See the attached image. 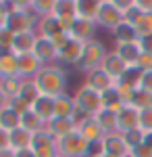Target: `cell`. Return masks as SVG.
I'll return each instance as SVG.
<instances>
[{"instance_id":"6da1fadb","label":"cell","mask_w":152,"mask_h":157,"mask_svg":"<svg viewBox=\"0 0 152 157\" xmlns=\"http://www.w3.org/2000/svg\"><path fill=\"white\" fill-rule=\"evenodd\" d=\"M35 86L40 88V92L42 94H46V97H52L56 98L60 94H65L67 92V73L65 69L60 67L59 63H52V65H44L40 73L34 78Z\"/></svg>"},{"instance_id":"7a4b0ae2","label":"cell","mask_w":152,"mask_h":157,"mask_svg":"<svg viewBox=\"0 0 152 157\" xmlns=\"http://www.w3.org/2000/svg\"><path fill=\"white\" fill-rule=\"evenodd\" d=\"M106 55H108V50L104 48V44H102L100 40H90V42L83 44L81 59L75 65V69L85 75V73L92 71V69H98V67L102 65V61H104Z\"/></svg>"},{"instance_id":"3957f363","label":"cell","mask_w":152,"mask_h":157,"mask_svg":"<svg viewBox=\"0 0 152 157\" xmlns=\"http://www.w3.org/2000/svg\"><path fill=\"white\" fill-rule=\"evenodd\" d=\"M90 145L92 143H88L77 130L56 140L59 157H88L90 155Z\"/></svg>"},{"instance_id":"277c9868","label":"cell","mask_w":152,"mask_h":157,"mask_svg":"<svg viewBox=\"0 0 152 157\" xmlns=\"http://www.w3.org/2000/svg\"><path fill=\"white\" fill-rule=\"evenodd\" d=\"M73 98H75V107L83 113H88V115H92V117L102 109V94L92 90L85 84L77 86V90L73 92Z\"/></svg>"},{"instance_id":"5b68a950","label":"cell","mask_w":152,"mask_h":157,"mask_svg":"<svg viewBox=\"0 0 152 157\" xmlns=\"http://www.w3.org/2000/svg\"><path fill=\"white\" fill-rule=\"evenodd\" d=\"M38 15L31 9L29 11H19V9H11L9 19H6V29L13 34H23V32H35L38 27Z\"/></svg>"},{"instance_id":"8992f818","label":"cell","mask_w":152,"mask_h":157,"mask_svg":"<svg viewBox=\"0 0 152 157\" xmlns=\"http://www.w3.org/2000/svg\"><path fill=\"white\" fill-rule=\"evenodd\" d=\"M81 52H83V42L75 40V38H69L63 46L59 48V55H56V63L60 67L63 65H77L79 59H81Z\"/></svg>"},{"instance_id":"52a82bcc","label":"cell","mask_w":152,"mask_h":157,"mask_svg":"<svg viewBox=\"0 0 152 157\" xmlns=\"http://www.w3.org/2000/svg\"><path fill=\"white\" fill-rule=\"evenodd\" d=\"M34 149L35 157H59V149H56V138L48 130H42V132L34 134Z\"/></svg>"},{"instance_id":"ba28073f","label":"cell","mask_w":152,"mask_h":157,"mask_svg":"<svg viewBox=\"0 0 152 157\" xmlns=\"http://www.w3.org/2000/svg\"><path fill=\"white\" fill-rule=\"evenodd\" d=\"M121 21H123V13L119 11L113 2L100 4V11L96 15V25H98V27H104L108 32H113Z\"/></svg>"},{"instance_id":"9c48e42d","label":"cell","mask_w":152,"mask_h":157,"mask_svg":"<svg viewBox=\"0 0 152 157\" xmlns=\"http://www.w3.org/2000/svg\"><path fill=\"white\" fill-rule=\"evenodd\" d=\"M83 84L90 86L92 90H96V92H100V94H102V92H106V90H110L117 82H115V80H113V78H110L102 67H98V69H92V71L85 73Z\"/></svg>"},{"instance_id":"30bf717a","label":"cell","mask_w":152,"mask_h":157,"mask_svg":"<svg viewBox=\"0 0 152 157\" xmlns=\"http://www.w3.org/2000/svg\"><path fill=\"white\" fill-rule=\"evenodd\" d=\"M102 147H104V155L110 157H129V147L123 140L121 132H110L102 138Z\"/></svg>"},{"instance_id":"8fae6325","label":"cell","mask_w":152,"mask_h":157,"mask_svg":"<svg viewBox=\"0 0 152 157\" xmlns=\"http://www.w3.org/2000/svg\"><path fill=\"white\" fill-rule=\"evenodd\" d=\"M96 29H98V25L96 21L92 19H75L73 21V27H71L69 32V38H75V40H79V42H90V40H96Z\"/></svg>"},{"instance_id":"7c38bea8","label":"cell","mask_w":152,"mask_h":157,"mask_svg":"<svg viewBox=\"0 0 152 157\" xmlns=\"http://www.w3.org/2000/svg\"><path fill=\"white\" fill-rule=\"evenodd\" d=\"M34 55L42 61L44 65H52V63H56V55H59V50H56L54 42H52L50 38L38 36L35 46H34Z\"/></svg>"},{"instance_id":"4fadbf2b","label":"cell","mask_w":152,"mask_h":157,"mask_svg":"<svg viewBox=\"0 0 152 157\" xmlns=\"http://www.w3.org/2000/svg\"><path fill=\"white\" fill-rule=\"evenodd\" d=\"M117 128L121 134L140 128V111L136 107H131V105H125L117 113Z\"/></svg>"},{"instance_id":"5bb4252c","label":"cell","mask_w":152,"mask_h":157,"mask_svg":"<svg viewBox=\"0 0 152 157\" xmlns=\"http://www.w3.org/2000/svg\"><path fill=\"white\" fill-rule=\"evenodd\" d=\"M42 67H44V63L38 59L34 52L19 55V78H23V80H34L35 75L40 73Z\"/></svg>"},{"instance_id":"9a60e30c","label":"cell","mask_w":152,"mask_h":157,"mask_svg":"<svg viewBox=\"0 0 152 157\" xmlns=\"http://www.w3.org/2000/svg\"><path fill=\"white\" fill-rule=\"evenodd\" d=\"M100 67H102V69H104V71L108 73L115 82H119V80H121V75L127 71L129 65L119 57L115 50H108V55L104 57V61H102V65H100Z\"/></svg>"},{"instance_id":"2e32d148","label":"cell","mask_w":152,"mask_h":157,"mask_svg":"<svg viewBox=\"0 0 152 157\" xmlns=\"http://www.w3.org/2000/svg\"><path fill=\"white\" fill-rule=\"evenodd\" d=\"M35 40H38V32H23V34H15L13 38L11 50L19 57V55H27V52H34Z\"/></svg>"},{"instance_id":"e0dca14e","label":"cell","mask_w":152,"mask_h":157,"mask_svg":"<svg viewBox=\"0 0 152 157\" xmlns=\"http://www.w3.org/2000/svg\"><path fill=\"white\" fill-rule=\"evenodd\" d=\"M46 130L59 140V138H63V136L75 132L77 126H75V121L71 120V117H52V120L46 124Z\"/></svg>"},{"instance_id":"ac0fdd59","label":"cell","mask_w":152,"mask_h":157,"mask_svg":"<svg viewBox=\"0 0 152 157\" xmlns=\"http://www.w3.org/2000/svg\"><path fill=\"white\" fill-rule=\"evenodd\" d=\"M115 52H117L121 59L125 61L127 65H136L138 59L142 57V46H140V40L136 42H123V44H115Z\"/></svg>"},{"instance_id":"d6986e66","label":"cell","mask_w":152,"mask_h":157,"mask_svg":"<svg viewBox=\"0 0 152 157\" xmlns=\"http://www.w3.org/2000/svg\"><path fill=\"white\" fill-rule=\"evenodd\" d=\"M35 32H38V36H46V38H50V40L56 38L59 34H63L59 17H54V15L40 17V19H38V27H35Z\"/></svg>"},{"instance_id":"ffe728a7","label":"cell","mask_w":152,"mask_h":157,"mask_svg":"<svg viewBox=\"0 0 152 157\" xmlns=\"http://www.w3.org/2000/svg\"><path fill=\"white\" fill-rule=\"evenodd\" d=\"M77 132L81 134V136L85 138V140H88V143H100V140H102V138L106 136V132L102 130V128H100V124L96 121V117H90V120H85L81 126L77 128Z\"/></svg>"},{"instance_id":"44dd1931","label":"cell","mask_w":152,"mask_h":157,"mask_svg":"<svg viewBox=\"0 0 152 157\" xmlns=\"http://www.w3.org/2000/svg\"><path fill=\"white\" fill-rule=\"evenodd\" d=\"M31 111H34V113L44 121V124H48V121L54 117V98L42 94V97L31 105Z\"/></svg>"},{"instance_id":"7402d4cb","label":"cell","mask_w":152,"mask_h":157,"mask_svg":"<svg viewBox=\"0 0 152 157\" xmlns=\"http://www.w3.org/2000/svg\"><path fill=\"white\" fill-rule=\"evenodd\" d=\"M9 145L13 151H19V149H29L34 145V134L25 128H15L13 132H9Z\"/></svg>"},{"instance_id":"603a6c76","label":"cell","mask_w":152,"mask_h":157,"mask_svg":"<svg viewBox=\"0 0 152 157\" xmlns=\"http://www.w3.org/2000/svg\"><path fill=\"white\" fill-rule=\"evenodd\" d=\"M75 98L73 94H60L54 98V117H73L75 113Z\"/></svg>"},{"instance_id":"cb8c5ba5","label":"cell","mask_w":152,"mask_h":157,"mask_svg":"<svg viewBox=\"0 0 152 157\" xmlns=\"http://www.w3.org/2000/svg\"><path fill=\"white\" fill-rule=\"evenodd\" d=\"M110 34H113L115 44H123V42H136V40H140V38H138V32H136V27H133L131 23H127L125 19H123V21H121Z\"/></svg>"},{"instance_id":"d4e9b609","label":"cell","mask_w":152,"mask_h":157,"mask_svg":"<svg viewBox=\"0 0 152 157\" xmlns=\"http://www.w3.org/2000/svg\"><path fill=\"white\" fill-rule=\"evenodd\" d=\"M21 84H23V78H19V75H0V92L9 101L19 94Z\"/></svg>"},{"instance_id":"484cf974","label":"cell","mask_w":152,"mask_h":157,"mask_svg":"<svg viewBox=\"0 0 152 157\" xmlns=\"http://www.w3.org/2000/svg\"><path fill=\"white\" fill-rule=\"evenodd\" d=\"M96 121L100 124V128L104 130L106 134H110V132H119V128H117V113L115 111H110V109H100L96 115Z\"/></svg>"},{"instance_id":"4316f807","label":"cell","mask_w":152,"mask_h":157,"mask_svg":"<svg viewBox=\"0 0 152 157\" xmlns=\"http://www.w3.org/2000/svg\"><path fill=\"white\" fill-rule=\"evenodd\" d=\"M75 4H77V17L79 19L96 21V15L100 11V2L98 0H75Z\"/></svg>"},{"instance_id":"83f0119b","label":"cell","mask_w":152,"mask_h":157,"mask_svg":"<svg viewBox=\"0 0 152 157\" xmlns=\"http://www.w3.org/2000/svg\"><path fill=\"white\" fill-rule=\"evenodd\" d=\"M52 15L59 17V19H77V4H75V0H56Z\"/></svg>"},{"instance_id":"f1b7e54d","label":"cell","mask_w":152,"mask_h":157,"mask_svg":"<svg viewBox=\"0 0 152 157\" xmlns=\"http://www.w3.org/2000/svg\"><path fill=\"white\" fill-rule=\"evenodd\" d=\"M17 97H21L25 103L31 107L35 101L42 97V92H40V88L35 86L34 80H23V84H21V88H19V94H17Z\"/></svg>"},{"instance_id":"f546056e","label":"cell","mask_w":152,"mask_h":157,"mask_svg":"<svg viewBox=\"0 0 152 157\" xmlns=\"http://www.w3.org/2000/svg\"><path fill=\"white\" fill-rule=\"evenodd\" d=\"M19 126H21V115L19 113H15L11 107H4L0 111V128H4L6 132H13Z\"/></svg>"},{"instance_id":"4dcf8cb0","label":"cell","mask_w":152,"mask_h":157,"mask_svg":"<svg viewBox=\"0 0 152 157\" xmlns=\"http://www.w3.org/2000/svg\"><path fill=\"white\" fill-rule=\"evenodd\" d=\"M21 128L29 130L31 134H38V132H42V130H46V124H44V121H42L34 113V111L29 109L27 113H23V115H21Z\"/></svg>"},{"instance_id":"1f68e13d","label":"cell","mask_w":152,"mask_h":157,"mask_svg":"<svg viewBox=\"0 0 152 157\" xmlns=\"http://www.w3.org/2000/svg\"><path fill=\"white\" fill-rule=\"evenodd\" d=\"M102 107L110 109V111H115V113H119L121 109L125 107V103L121 101V97H119V92H117V88H115V86H113L110 90L102 92Z\"/></svg>"},{"instance_id":"d6a6232c","label":"cell","mask_w":152,"mask_h":157,"mask_svg":"<svg viewBox=\"0 0 152 157\" xmlns=\"http://www.w3.org/2000/svg\"><path fill=\"white\" fill-rule=\"evenodd\" d=\"M0 75H19V57L15 52L0 59Z\"/></svg>"},{"instance_id":"836d02e7","label":"cell","mask_w":152,"mask_h":157,"mask_svg":"<svg viewBox=\"0 0 152 157\" xmlns=\"http://www.w3.org/2000/svg\"><path fill=\"white\" fill-rule=\"evenodd\" d=\"M131 107H136L138 111H144V109L152 107V92H146V90H142V88H136V92H133V98H131V103H129Z\"/></svg>"},{"instance_id":"e575fe53","label":"cell","mask_w":152,"mask_h":157,"mask_svg":"<svg viewBox=\"0 0 152 157\" xmlns=\"http://www.w3.org/2000/svg\"><path fill=\"white\" fill-rule=\"evenodd\" d=\"M140 78H142V69L138 65H129L127 71L121 75L119 84H125V86H131V88H138L140 86Z\"/></svg>"},{"instance_id":"d590c367","label":"cell","mask_w":152,"mask_h":157,"mask_svg":"<svg viewBox=\"0 0 152 157\" xmlns=\"http://www.w3.org/2000/svg\"><path fill=\"white\" fill-rule=\"evenodd\" d=\"M133 27H136V32H138V38L152 36V13H144Z\"/></svg>"},{"instance_id":"8d00e7d4","label":"cell","mask_w":152,"mask_h":157,"mask_svg":"<svg viewBox=\"0 0 152 157\" xmlns=\"http://www.w3.org/2000/svg\"><path fill=\"white\" fill-rule=\"evenodd\" d=\"M54 4H56V0H34L31 11L38 17H46V15H52L54 13Z\"/></svg>"},{"instance_id":"74e56055","label":"cell","mask_w":152,"mask_h":157,"mask_svg":"<svg viewBox=\"0 0 152 157\" xmlns=\"http://www.w3.org/2000/svg\"><path fill=\"white\" fill-rule=\"evenodd\" d=\"M123 140L127 143L129 151L133 149V147L142 145V143H146V134L142 132L140 128H136V130H129V132H123Z\"/></svg>"},{"instance_id":"f35d334b","label":"cell","mask_w":152,"mask_h":157,"mask_svg":"<svg viewBox=\"0 0 152 157\" xmlns=\"http://www.w3.org/2000/svg\"><path fill=\"white\" fill-rule=\"evenodd\" d=\"M140 130L144 134H152V107L140 111Z\"/></svg>"},{"instance_id":"ab89813d","label":"cell","mask_w":152,"mask_h":157,"mask_svg":"<svg viewBox=\"0 0 152 157\" xmlns=\"http://www.w3.org/2000/svg\"><path fill=\"white\" fill-rule=\"evenodd\" d=\"M9 107H11L15 113H19V115H23V113H27V111L31 109V107H29V105H27V103H25L21 97H13L11 101H9Z\"/></svg>"},{"instance_id":"60d3db41","label":"cell","mask_w":152,"mask_h":157,"mask_svg":"<svg viewBox=\"0 0 152 157\" xmlns=\"http://www.w3.org/2000/svg\"><path fill=\"white\" fill-rule=\"evenodd\" d=\"M129 157H152V147L148 143H142L129 151Z\"/></svg>"},{"instance_id":"b9f144b4","label":"cell","mask_w":152,"mask_h":157,"mask_svg":"<svg viewBox=\"0 0 152 157\" xmlns=\"http://www.w3.org/2000/svg\"><path fill=\"white\" fill-rule=\"evenodd\" d=\"M142 90H146V92H152V69L148 71H142V78H140V86Z\"/></svg>"},{"instance_id":"7bdbcfd3","label":"cell","mask_w":152,"mask_h":157,"mask_svg":"<svg viewBox=\"0 0 152 157\" xmlns=\"http://www.w3.org/2000/svg\"><path fill=\"white\" fill-rule=\"evenodd\" d=\"M142 15H144V11H140V9H138V6H133V9H131V11H127V13H125V15H123V19H125V21H127V23L136 25V23H138V19H140Z\"/></svg>"},{"instance_id":"ee69618b","label":"cell","mask_w":152,"mask_h":157,"mask_svg":"<svg viewBox=\"0 0 152 157\" xmlns=\"http://www.w3.org/2000/svg\"><path fill=\"white\" fill-rule=\"evenodd\" d=\"M11 9H19V11H29L31 9V4H34V0H9L6 2Z\"/></svg>"},{"instance_id":"f6af8a7d","label":"cell","mask_w":152,"mask_h":157,"mask_svg":"<svg viewBox=\"0 0 152 157\" xmlns=\"http://www.w3.org/2000/svg\"><path fill=\"white\" fill-rule=\"evenodd\" d=\"M110 2H113V4H115L119 11L123 13V15H125L127 11H131V9L136 6V0H110Z\"/></svg>"},{"instance_id":"bcb514c9","label":"cell","mask_w":152,"mask_h":157,"mask_svg":"<svg viewBox=\"0 0 152 157\" xmlns=\"http://www.w3.org/2000/svg\"><path fill=\"white\" fill-rule=\"evenodd\" d=\"M138 67H140L142 71H148V69H152V55H148V52H142V57L138 59V63H136Z\"/></svg>"},{"instance_id":"7dc6e473","label":"cell","mask_w":152,"mask_h":157,"mask_svg":"<svg viewBox=\"0 0 152 157\" xmlns=\"http://www.w3.org/2000/svg\"><path fill=\"white\" fill-rule=\"evenodd\" d=\"M13 38H15V34L9 32L6 27H2V29H0V46H9V48H11Z\"/></svg>"},{"instance_id":"c3c4849f","label":"cell","mask_w":152,"mask_h":157,"mask_svg":"<svg viewBox=\"0 0 152 157\" xmlns=\"http://www.w3.org/2000/svg\"><path fill=\"white\" fill-rule=\"evenodd\" d=\"M9 13H11V6H9V4H0V29H2V27H6Z\"/></svg>"},{"instance_id":"681fc988","label":"cell","mask_w":152,"mask_h":157,"mask_svg":"<svg viewBox=\"0 0 152 157\" xmlns=\"http://www.w3.org/2000/svg\"><path fill=\"white\" fill-rule=\"evenodd\" d=\"M140 46H142V52H148V55H152V36L140 38Z\"/></svg>"},{"instance_id":"f907efd6","label":"cell","mask_w":152,"mask_h":157,"mask_svg":"<svg viewBox=\"0 0 152 157\" xmlns=\"http://www.w3.org/2000/svg\"><path fill=\"white\" fill-rule=\"evenodd\" d=\"M136 6L144 13H152V0H136Z\"/></svg>"},{"instance_id":"816d5d0a","label":"cell","mask_w":152,"mask_h":157,"mask_svg":"<svg viewBox=\"0 0 152 157\" xmlns=\"http://www.w3.org/2000/svg\"><path fill=\"white\" fill-rule=\"evenodd\" d=\"M2 149H11V145H9V132L4 128H0V151Z\"/></svg>"},{"instance_id":"f5cc1de1","label":"cell","mask_w":152,"mask_h":157,"mask_svg":"<svg viewBox=\"0 0 152 157\" xmlns=\"http://www.w3.org/2000/svg\"><path fill=\"white\" fill-rule=\"evenodd\" d=\"M15 157H35L34 149L29 147V149H19V151H15Z\"/></svg>"},{"instance_id":"db71d44e","label":"cell","mask_w":152,"mask_h":157,"mask_svg":"<svg viewBox=\"0 0 152 157\" xmlns=\"http://www.w3.org/2000/svg\"><path fill=\"white\" fill-rule=\"evenodd\" d=\"M0 157H15V151L13 149H2L0 151Z\"/></svg>"},{"instance_id":"11a10c76","label":"cell","mask_w":152,"mask_h":157,"mask_svg":"<svg viewBox=\"0 0 152 157\" xmlns=\"http://www.w3.org/2000/svg\"><path fill=\"white\" fill-rule=\"evenodd\" d=\"M4 107H9V98H6L4 94H2V92H0V111H2Z\"/></svg>"},{"instance_id":"9f6ffc18","label":"cell","mask_w":152,"mask_h":157,"mask_svg":"<svg viewBox=\"0 0 152 157\" xmlns=\"http://www.w3.org/2000/svg\"><path fill=\"white\" fill-rule=\"evenodd\" d=\"M13 50L9 48V46H0V59H4V57H6V55H11Z\"/></svg>"},{"instance_id":"6f0895ef","label":"cell","mask_w":152,"mask_h":157,"mask_svg":"<svg viewBox=\"0 0 152 157\" xmlns=\"http://www.w3.org/2000/svg\"><path fill=\"white\" fill-rule=\"evenodd\" d=\"M146 143L152 147V134H146Z\"/></svg>"},{"instance_id":"680465c9","label":"cell","mask_w":152,"mask_h":157,"mask_svg":"<svg viewBox=\"0 0 152 157\" xmlns=\"http://www.w3.org/2000/svg\"><path fill=\"white\" fill-rule=\"evenodd\" d=\"M98 2H100V4H104V2H110V0H98Z\"/></svg>"},{"instance_id":"91938a15","label":"cell","mask_w":152,"mask_h":157,"mask_svg":"<svg viewBox=\"0 0 152 157\" xmlns=\"http://www.w3.org/2000/svg\"><path fill=\"white\" fill-rule=\"evenodd\" d=\"M6 2H9V0H0V4H6Z\"/></svg>"},{"instance_id":"94428289","label":"cell","mask_w":152,"mask_h":157,"mask_svg":"<svg viewBox=\"0 0 152 157\" xmlns=\"http://www.w3.org/2000/svg\"><path fill=\"white\" fill-rule=\"evenodd\" d=\"M88 157H96V155H88Z\"/></svg>"}]
</instances>
